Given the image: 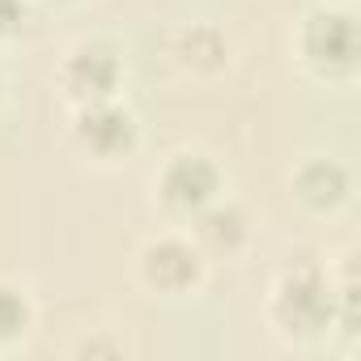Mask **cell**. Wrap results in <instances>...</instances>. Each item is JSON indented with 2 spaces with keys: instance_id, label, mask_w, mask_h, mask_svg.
I'll return each instance as SVG.
<instances>
[{
  "instance_id": "1",
  "label": "cell",
  "mask_w": 361,
  "mask_h": 361,
  "mask_svg": "<svg viewBox=\"0 0 361 361\" xmlns=\"http://www.w3.org/2000/svg\"><path fill=\"white\" fill-rule=\"evenodd\" d=\"M331 314H336V293L314 268H298V272L285 276V285L276 293V319L289 331L314 336L331 323Z\"/></svg>"
},
{
  "instance_id": "2",
  "label": "cell",
  "mask_w": 361,
  "mask_h": 361,
  "mask_svg": "<svg viewBox=\"0 0 361 361\" xmlns=\"http://www.w3.org/2000/svg\"><path fill=\"white\" fill-rule=\"evenodd\" d=\"M306 56L327 73H348L357 64V22L348 13H314L306 22Z\"/></svg>"
},
{
  "instance_id": "3",
  "label": "cell",
  "mask_w": 361,
  "mask_h": 361,
  "mask_svg": "<svg viewBox=\"0 0 361 361\" xmlns=\"http://www.w3.org/2000/svg\"><path fill=\"white\" fill-rule=\"evenodd\" d=\"M161 196L170 209H183V213H200L213 196H217V166L209 157L183 153L174 157L161 174Z\"/></svg>"
},
{
  "instance_id": "4",
  "label": "cell",
  "mask_w": 361,
  "mask_h": 361,
  "mask_svg": "<svg viewBox=\"0 0 361 361\" xmlns=\"http://www.w3.org/2000/svg\"><path fill=\"white\" fill-rule=\"evenodd\" d=\"M77 140H81L85 149L102 153V157H115V153H123V149L136 140V123H132L128 111H119V106H111V102L102 98V102H90V106L81 111V119H77Z\"/></svg>"
},
{
  "instance_id": "5",
  "label": "cell",
  "mask_w": 361,
  "mask_h": 361,
  "mask_svg": "<svg viewBox=\"0 0 361 361\" xmlns=\"http://www.w3.org/2000/svg\"><path fill=\"white\" fill-rule=\"evenodd\" d=\"M200 276V255L188 247V243H178V238H161L145 251V281L166 289V293H178V289H188L192 281Z\"/></svg>"
},
{
  "instance_id": "6",
  "label": "cell",
  "mask_w": 361,
  "mask_h": 361,
  "mask_svg": "<svg viewBox=\"0 0 361 361\" xmlns=\"http://www.w3.org/2000/svg\"><path fill=\"white\" fill-rule=\"evenodd\" d=\"M68 90L85 102H102L111 98V90L119 85V60L106 51V47H85L68 60V73H64Z\"/></svg>"
},
{
  "instance_id": "7",
  "label": "cell",
  "mask_w": 361,
  "mask_h": 361,
  "mask_svg": "<svg viewBox=\"0 0 361 361\" xmlns=\"http://www.w3.org/2000/svg\"><path fill=\"white\" fill-rule=\"evenodd\" d=\"M298 196L306 204H314V209H336L348 196V174H344V166H336V161H310L298 174Z\"/></svg>"
},
{
  "instance_id": "8",
  "label": "cell",
  "mask_w": 361,
  "mask_h": 361,
  "mask_svg": "<svg viewBox=\"0 0 361 361\" xmlns=\"http://www.w3.org/2000/svg\"><path fill=\"white\" fill-rule=\"evenodd\" d=\"M243 234H247V226H243L238 209H213V213L200 217V238L213 243V247H238Z\"/></svg>"
},
{
  "instance_id": "9",
  "label": "cell",
  "mask_w": 361,
  "mask_h": 361,
  "mask_svg": "<svg viewBox=\"0 0 361 361\" xmlns=\"http://www.w3.org/2000/svg\"><path fill=\"white\" fill-rule=\"evenodd\" d=\"M26 323H30V310H26L22 293H18V289H9V285H0V340L22 336V331H26Z\"/></svg>"
},
{
  "instance_id": "10",
  "label": "cell",
  "mask_w": 361,
  "mask_h": 361,
  "mask_svg": "<svg viewBox=\"0 0 361 361\" xmlns=\"http://www.w3.org/2000/svg\"><path fill=\"white\" fill-rule=\"evenodd\" d=\"M26 9H22V0H0V35H13L22 26Z\"/></svg>"
}]
</instances>
